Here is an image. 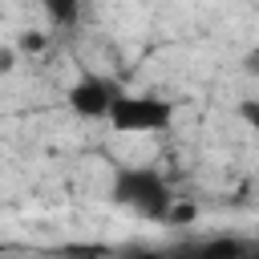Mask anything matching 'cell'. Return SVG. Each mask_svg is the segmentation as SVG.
<instances>
[{"label":"cell","instance_id":"2","mask_svg":"<svg viewBox=\"0 0 259 259\" xmlns=\"http://www.w3.org/2000/svg\"><path fill=\"white\" fill-rule=\"evenodd\" d=\"M174 101H166V97H158V93H121L117 101H113V109H109V125L117 130V134H162V130H170L174 125Z\"/></svg>","mask_w":259,"mask_h":259},{"label":"cell","instance_id":"6","mask_svg":"<svg viewBox=\"0 0 259 259\" xmlns=\"http://www.w3.org/2000/svg\"><path fill=\"white\" fill-rule=\"evenodd\" d=\"M49 12H53L57 20H73V16H77V8H73V4H65V8H57V4H53Z\"/></svg>","mask_w":259,"mask_h":259},{"label":"cell","instance_id":"5","mask_svg":"<svg viewBox=\"0 0 259 259\" xmlns=\"http://www.w3.org/2000/svg\"><path fill=\"white\" fill-rule=\"evenodd\" d=\"M16 49H20V53H40V49H45V36H20Z\"/></svg>","mask_w":259,"mask_h":259},{"label":"cell","instance_id":"3","mask_svg":"<svg viewBox=\"0 0 259 259\" xmlns=\"http://www.w3.org/2000/svg\"><path fill=\"white\" fill-rule=\"evenodd\" d=\"M121 93H125V89H121L113 77H105V73H81V77L69 85L65 101H69V109H73L77 117H85V121H105L109 109H113V101H117Z\"/></svg>","mask_w":259,"mask_h":259},{"label":"cell","instance_id":"8","mask_svg":"<svg viewBox=\"0 0 259 259\" xmlns=\"http://www.w3.org/2000/svg\"><path fill=\"white\" fill-rule=\"evenodd\" d=\"M12 69V49H0V73Z\"/></svg>","mask_w":259,"mask_h":259},{"label":"cell","instance_id":"7","mask_svg":"<svg viewBox=\"0 0 259 259\" xmlns=\"http://www.w3.org/2000/svg\"><path fill=\"white\" fill-rule=\"evenodd\" d=\"M121 259H166V251H130Z\"/></svg>","mask_w":259,"mask_h":259},{"label":"cell","instance_id":"4","mask_svg":"<svg viewBox=\"0 0 259 259\" xmlns=\"http://www.w3.org/2000/svg\"><path fill=\"white\" fill-rule=\"evenodd\" d=\"M166 259H251V243L239 235H214V239L166 247Z\"/></svg>","mask_w":259,"mask_h":259},{"label":"cell","instance_id":"1","mask_svg":"<svg viewBox=\"0 0 259 259\" xmlns=\"http://www.w3.org/2000/svg\"><path fill=\"white\" fill-rule=\"evenodd\" d=\"M109 198L121 210H130L138 219H150V223H166L174 202H178L170 178H162V170H154V166H121L113 174Z\"/></svg>","mask_w":259,"mask_h":259}]
</instances>
